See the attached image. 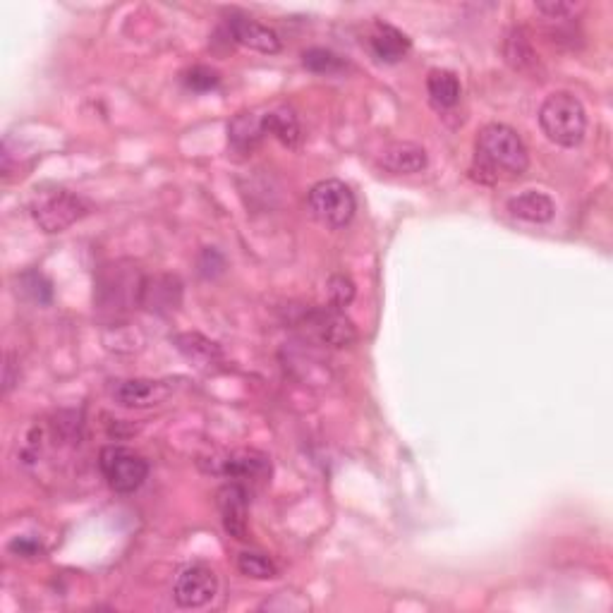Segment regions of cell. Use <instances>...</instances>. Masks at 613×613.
Masks as SVG:
<instances>
[{"instance_id":"1","label":"cell","mask_w":613,"mask_h":613,"mask_svg":"<svg viewBox=\"0 0 613 613\" xmlns=\"http://www.w3.org/2000/svg\"><path fill=\"white\" fill-rule=\"evenodd\" d=\"M475 163L479 166V178L491 180H515L523 178L530 168V154L525 142L513 127L501 123H489L479 130L475 142Z\"/></svg>"},{"instance_id":"2","label":"cell","mask_w":613,"mask_h":613,"mask_svg":"<svg viewBox=\"0 0 613 613\" xmlns=\"http://www.w3.org/2000/svg\"><path fill=\"white\" fill-rule=\"evenodd\" d=\"M539 125H542L544 135L558 147H578L587 132L585 106L570 91H556V94L546 96L542 108H539Z\"/></svg>"},{"instance_id":"3","label":"cell","mask_w":613,"mask_h":613,"mask_svg":"<svg viewBox=\"0 0 613 613\" xmlns=\"http://www.w3.org/2000/svg\"><path fill=\"white\" fill-rule=\"evenodd\" d=\"M89 202L80 194H72L63 187H48V190H36L29 211L44 233H63L72 223L89 214Z\"/></svg>"},{"instance_id":"4","label":"cell","mask_w":613,"mask_h":613,"mask_svg":"<svg viewBox=\"0 0 613 613\" xmlns=\"http://www.w3.org/2000/svg\"><path fill=\"white\" fill-rule=\"evenodd\" d=\"M309 211L321 226L338 230L352 221L357 211L355 194L341 180H321L309 190Z\"/></svg>"},{"instance_id":"5","label":"cell","mask_w":613,"mask_h":613,"mask_svg":"<svg viewBox=\"0 0 613 613\" xmlns=\"http://www.w3.org/2000/svg\"><path fill=\"white\" fill-rule=\"evenodd\" d=\"M99 467L106 484L118 494H132L149 477V463L125 446H106L99 453Z\"/></svg>"},{"instance_id":"6","label":"cell","mask_w":613,"mask_h":613,"mask_svg":"<svg viewBox=\"0 0 613 613\" xmlns=\"http://www.w3.org/2000/svg\"><path fill=\"white\" fill-rule=\"evenodd\" d=\"M211 475H221L233 482H266L271 475V463L259 451H230L221 455H211L209 467Z\"/></svg>"},{"instance_id":"7","label":"cell","mask_w":613,"mask_h":613,"mask_svg":"<svg viewBox=\"0 0 613 613\" xmlns=\"http://www.w3.org/2000/svg\"><path fill=\"white\" fill-rule=\"evenodd\" d=\"M218 592L216 573L204 563H192V566L182 568L175 578L173 599L182 609H199L206 606Z\"/></svg>"},{"instance_id":"8","label":"cell","mask_w":613,"mask_h":613,"mask_svg":"<svg viewBox=\"0 0 613 613\" xmlns=\"http://www.w3.org/2000/svg\"><path fill=\"white\" fill-rule=\"evenodd\" d=\"M108 391H111V398L120 408L144 410L166 403L171 398L173 386L171 381L161 379H118L111 381Z\"/></svg>"},{"instance_id":"9","label":"cell","mask_w":613,"mask_h":613,"mask_svg":"<svg viewBox=\"0 0 613 613\" xmlns=\"http://www.w3.org/2000/svg\"><path fill=\"white\" fill-rule=\"evenodd\" d=\"M218 511L226 532L238 542L247 539V508H250V494L247 487L240 482H230L218 489Z\"/></svg>"},{"instance_id":"10","label":"cell","mask_w":613,"mask_h":613,"mask_svg":"<svg viewBox=\"0 0 613 613\" xmlns=\"http://www.w3.org/2000/svg\"><path fill=\"white\" fill-rule=\"evenodd\" d=\"M309 326L317 333L319 341L333 348H350L357 341V331L352 321L345 317L343 309L321 307L309 314Z\"/></svg>"},{"instance_id":"11","label":"cell","mask_w":613,"mask_h":613,"mask_svg":"<svg viewBox=\"0 0 613 613\" xmlns=\"http://www.w3.org/2000/svg\"><path fill=\"white\" fill-rule=\"evenodd\" d=\"M228 32L233 36L235 44L252 48V51L266 53V56L281 51V36L273 32L271 27H266V24L252 20V17L233 15L228 20Z\"/></svg>"},{"instance_id":"12","label":"cell","mask_w":613,"mask_h":613,"mask_svg":"<svg viewBox=\"0 0 613 613\" xmlns=\"http://www.w3.org/2000/svg\"><path fill=\"white\" fill-rule=\"evenodd\" d=\"M367 44H369V51H372V56L388 65L400 63V60L408 56L412 48V41L408 39V36L386 22H374L372 32H369L367 36Z\"/></svg>"},{"instance_id":"13","label":"cell","mask_w":613,"mask_h":613,"mask_svg":"<svg viewBox=\"0 0 613 613\" xmlns=\"http://www.w3.org/2000/svg\"><path fill=\"white\" fill-rule=\"evenodd\" d=\"M427 163V151L415 142H393L379 156V166L393 175L422 173Z\"/></svg>"},{"instance_id":"14","label":"cell","mask_w":613,"mask_h":613,"mask_svg":"<svg viewBox=\"0 0 613 613\" xmlns=\"http://www.w3.org/2000/svg\"><path fill=\"white\" fill-rule=\"evenodd\" d=\"M508 211L518 221L525 223H549L556 216V204L551 202L549 194L544 192H520L515 197L508 199Z\"/></svg>"},{"instance_id":"15","label":"cell","mask_w":613,"mask_h":613,"mask_svg":"<svg viewBox=\"0 0 613 613\" xmlns=\"http://www.w3.org/2000/svg\"><path fill=\"white\" fill-rule=\"evenodd\" d=\"M228 137L233 149L252 151L266 137L264 113H240L230 120Z\"/></svg>"},{"instance_id":"16","label":"cell","mask_w":613,"mask_h":613,"mask_svg":"<svg viewBox=\"0 0 613 613\" xmlns=\"http://www.w3.org/2000/svg\"><path fill=\"white\" fill-rule=\"evenodd\" d=\"M427 91H429V101L436 111H448V108H455L460 101V80L458 75L451 70H441L436 68L429 72L427 77Z\"/></svg>"},{"instance_id":"17","label":"cell","mask_w":613,"mask_h":613,"mask_svg":"<svg viewBox=\"0 0 613 613\" xmlns=\"http://www.w3.org/2000/svg\"><path fill=\"white\" fill-rule=\"evenodd\" d=\"M264 125L266 135H273L283 147L295 149L300 144V123H297V115L293 108L288 106H273L269 111H264Z\"/></svg>"},{"instance_id":"18","label":"cell","mask_w":613,"mask_h":613,"mask_svg":"<svg viewBox=\"0 0 613 613\" xmlns=\"http://www.w3.org/2000/svg\"><path fill=\"white\" fill-rule=\"evenodd\" d=\"M175 343H178V350L182 355H185L187 360H192L197 367H209V364H214L223 357L221 348H218L216 343L206 341L199 333H185V336L175 338Z\"/></svg>"},{"instance_id":"19","label":"cell","mask_w":613,"mask_h":613,"mask_svg":"<svg viewBox=\"0 0 613 613\" xmlns=\"http://www.w3.org/2000/svg\"><path fill=\"white\" fill-rule=\"evenodd\" d=\"M503 56H506L508 65L520 72L532 70L537 65V58H534V51L527 41V36L520 32V29H513L511 36L506 39V46H503Z\"/></svg>"},{"instance_id":"20","label":"cell","mask_w":613,"mask_h":613,"mask_svg":"<svg viewBox=\"0 0 613 613\" xmlns=\"http://www.w3.org/2000/svg\"><path fill=\"white\" fill-rule=\"evenodd\" d=\"M238 570L252 580H273L278 575L276 563L259 551H242L238 556Z\"/></svg>"},{"instance_id":"21","label":"cell","mask_w":613,"mask_h":613,"mask_svg":"<svg viewBox=\"0 0 613 613\" xmlns=\"http://www.w3.org/2000/svg\"><path fill=\"white\" fill-rule=\"evenodd\" d=\"M302 63H305L307 70L317 72V75H336V72L345 70V60L333 51H326V48H309L305 56H302Z\"/></svg>"},{"instance_id":"22","label":"cell","mask_w":613,"mask_h":613,"mask_svg":"<svg viewBox=\"0 0 613 613\" xmlns=\"http://www.w3.org/2000/svg\"><path fill=\"white\" fill-rule=\"evenodd\" d=\"M326 288H329V307L343 309L345 312V307L355 300V283H352L348 276H343V273L331 276Z\"/></svg>"},{"instance_id":"23","label":"cell","mask_w":613,"mask_h":613,"mask_svg":"<svg viewBox=\"0 0 613 613\" xmlns=\"http://www.w3.org/2000/svg\"><path fill=\"white\" fill-rule=\"evenodd\" d=\"M218 82H221L218 72L211 68H204V65H197V68L187 70V75H185V84L192 91H211L218 87Z\"/></svg>"},{"instance_id":"24","label":"cell","mask_w":613,"mask_h":613,"mask_svg":"<svg viewBox=\"0 0 613 613\" xmlns=\"http://www.w3.org/2000/svg\"><path fill=\"white\" fill-rule=\"evenodd\" d=\"M22 283H24V288H27L29 293H32L34 300L39 302V305H46V302H51V297H53L51 283H48L46 278L41 276V273H36V271L24 273Z\"/></svg>"},{"instance_id":"25","label":"cell","mask_w":613,"mask_h":613,"mask_svg":"<svg viewBox=\"0 0 613 613\" xmlns=\"http://www.w3.org/2000/svg\"><path fill=\"white\" fill-rule=\"evenodd\" d=\"M10 554L15 556H22V558H36L44 554V546H41V542L36 537H29V534H22V537H15L12 542L8 544Z\"/></svg>"},{"instance_id":"26","label":"cell","mask_w":613,"mask_h":613,"mask_svg":"<svg viewBox=\"0 0 613 613\" xmlns=\"http://www.w3.org/2000/svg\"><path fill=\"white\" fill-rule=\"evenodd\" d=\"M537 10L542 15L549 17V20H563V17L570 15L575 10L573 3H558V0H544V3H537Z\"/></svg>"},{"instance_id":"27","label":"cell","mask_w":613,"mask_h":613,"mask_svg":"<svg viewBox=\"0 0 613 613\" xmlns=\"http://www.w3.org/2000/svg\"><path fill=\"white\" fill-rule=\"evenodd\" d=\"M17 384V376H15V357L10 355L5 357V374H3V393H10L12 386Z\"/></svg>"}]
</instances>
